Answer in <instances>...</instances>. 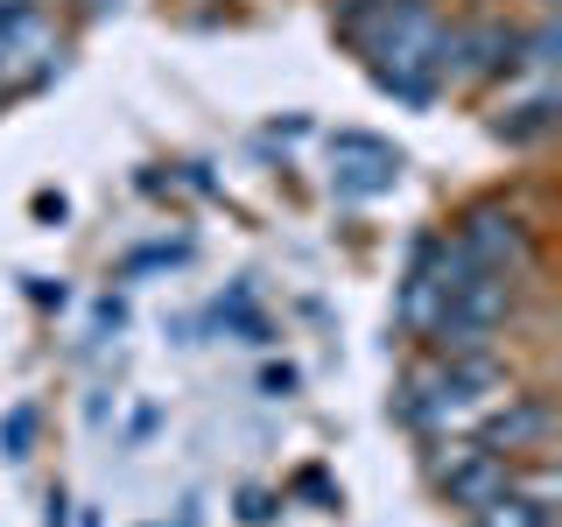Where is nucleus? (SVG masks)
I'll return each mask as SVG.
<instances>
[{
  "mask_svg": "<svg viewBox=\"0 0 562 527\" xmlns=\"http://www.w3.org/2000/svg\"><path fill=\"white\" fill-rule=\"evenodd\" d=\"M457 254L479 260V268H520V260H527V225H520V211L499 204V198L471 204L464 218H457Z\"/></svg>",
  "mask_w": 562,
  "mask_h": 527,
  "instance_id": "obj_1",
  "label": "nucleus"
},
{
  "mask_svg": "<svg viewBox=\"0 0 562 527\" xmlns=\"http://www.w3.org/2000/svg\"><path fill=\"white\" fill-rule=\"evenodd\" d=\"M57 64H64V35L49 29L35 8H22V14H8V22H0V92H8V85L49 78Z\"/></svg>",
  "mask_w": 562,
  "mask_h": 527,
  "instance_id": "obj_2",
  "label": "nucleus"
},
{
  "mask_svg": "<svg viewBox=\"0 0 562 527\" xmlns=\"http://www.w3.org/2000/svg\"><path fill=\"white\" fill-rule=\"evenodd\" d=\"M436 485L450 492V506H485V500H499L506 485H514V464H506L499 450H485V444H450V457H436Z\"/></svg>",
  "mask_w": 562,
  "mask_h": 527,
  "instance_id": "obj_3",
  "label": "nucleus"
},
{
  "mask_svg": "<svg viewBox=\"0 0 562 527\" xmlns=\"http://www.w3.org/2000/svg\"><path fill=\"white\" fill-rule=\"evenodd\" d=\"M330 162H338L345 198H380V190H394V176H401V155L386 148V141H373V134H338L330 141Z\"/></svg>",
  "mask_w": 562,
  "mask_h": 527,
  "instance_id": "obj_4",
  "label": "nucleus"
},
{
  "mask_svg": "<svg viewBox=\"0 0 562 527\" xmlns=\"http://www.w3.org/2000/svg\"><path fill=\"white\" fill-rule=\"evenodd\" d=\"M549 429H555V415H549V401H535V394H520V401H506L499 415L485 422V450H535V444H549Z\"/></svg>",
  "mask_w": 562,
  "mask_h": 527,
  "instance_id": "obj_5",
  "label": "nucleus"
},
{
  "mask_svg": "<svg viewBox=\"0 0 562 527\" xmlns=\"http://www.w3.org/2000/svg\"><path fill=\"white\" fill-rule=\"evenodd\" d=\"M471 527H549V506H535L527 492H514V485H506L499 500L471 506Z\"/></svg>",
  "mask_w": 562,
  "mask_h": 527,
  "instance_id": "obj_6",
  "label": "nucleus"
},
{
  "mask_svg": "<svg viewBox=\"0 0 562 527\" xmlns=\"http://www.w3.org/2000/svg\"><path fill=\"white\" fill-rule=\"evenodd\" d=\"M549 120H555V99H549V92H535V99H520L514 113H499L492 127H499L506 141H535V134H549Z\"/></svg>",
  "mask_w": 562,
  "mask_h": 527,
  "instance_id": "obj_7",
  "label": "nucleus"
},
{
  "mask_svg": "<svg viewBox=\"0 0 562 527\" xmlns=\"http://www.w3.org/2000/svg\"><path fill=\"white\" fill-rule=\"evenodd\" d=\"M29 429H35V408H8V422H0V450L29 457Z\"/></svg>",
  "mask_w": 562,
  "mask_h": 527,
  "instance_id": "obj_8",
  "label": "nucleus"
},
{
  "mask_svg": "<svg viewBox=\"0 0 562 527\" xmlns=\"http://www.w3.org/2000/svg\"><path fill=\"white\" fill-rule=\"evenodd\" d=\"M22 8H35V0H0V22H8V14H22Z\"/></svg>",
  "mask_w": 562,
  "mask_h": 527,
  "instance_id": "obj_9",
  "label": "nucleus"
}]
</instances>
